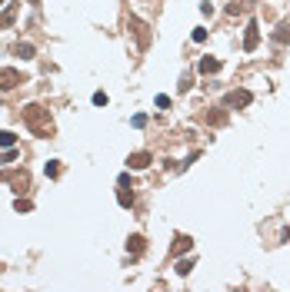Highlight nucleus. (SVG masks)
<instances>
[{
    "label": "nucleus",
    "mask_w": 290,
    "mask_h": 292,
    "mask_svg": "<svg viewBox=\"0 0 290 292\" xmlns=\"http://www.w3.org/2000/svg\"><path fill=\"white\" fill-rule=\"evenodd\" d=\"M23 127L30 129L34 136H54V120H50V110H43L40 103L23 107Z\"/></svg>",
    "instance_id": "1"
},
{
    "label": "nucleus",
    "mask_w": 290,
    "mask_h": 292,
    "mask_svg": "<svg viewBox=\"0 0 290 292\" xmlns=\"http://www.w3.org/2000/svg\"><path fill=\"white\" fill-rule=\"evenodd\" d=\"M127 27H130V34L137 36L140 50H147V47H150V27H147V23H144L140 17H130V20H127Z\"/></svg>",
    "instance_id": "2"
},
{
    "label": "nucleus",
    "mask_w": 290,
    "mask_h": 292,
    "mask_svg": "<svg viewBox=\"0 0 290 292\" xmlns=\"http://www.w3.org/2000/svg\"><path fill=\"white\" fill-rule=\"evenodd\" d=\"M3 182H10L14 193H23V189H30V173L27 169H10V173H3Z\"/></svg>",
    "instance_id": "3"
},
{
    "label": "nucleus",
    "mask_w": 290,
    "mask_h": 292,
    "mask_svg": "<svg viewBox=\"0 0 290 292\" xmlns=\"http://www.w3.org/2000/svg\"><path fill=\"white\" fill-rule=\"evenodd\" d=\"M20 83H23V73L20 70H14V67L0 70V90H17Z\"/></svg>",
    "instance_id": "4"
},
{
    "label": "nucleus",
    "mask_w": 290,
    "mask_h": 292,
    "mask_svg": "<svg viewBox=\"0 0 290 292\" xmlns=\"http://www.w3.org/2000/svg\"><path fill=\"white\" fill-rule=\"evenodd\" d=\"M250 103H253L250 90H230L227 100H224V107H250Z\"/></svg>",
    "instance_id": "5"
},
{
    "label": "nucleus",
    "mask_w": 290,
    "mask_h": 292,
    "mask_svg": "<svg viewBox=\"0 0 290 292\" xmlns=\"http://www.w3.org/2000/svg\"><path fill=\"white\" fill-rule=\"evenodd\" d=\"M257 43H260V23L250 20V23H247V36H244V50L253 54V50H257Z\"/></svg>",
    "instance_id": "6"
},
{
    "label": "nucleus",
    "mask_w": 290,
    "mask_h": 292,
    "mask_svg": "<svg viewBox=\"0 0 290 292\" xmlns=\"http://www.w3.org/2000/svg\"><path fill=\"white\" fill-rule=\"evenodd\" d=\"M150 163H154V156H150L147 149H140V153H130V156H127V169H147Z\"/></svg>",
    "instance_id": "7"
},
{
    "label": "nucleus",
    "mask_w": 290,
    "mask_h": 292,
    "mask_svg": "<svg viewBox=\"0 0 290 292\" xmlns=\"http://www.w3.org/2000/svg\"><path fill=\"white\" fill-rule=\"evenodd\" d=\"M17 14H20V3H7V7L0 10V27H3V30H7V27H14Z\"/></svg>",
    "instance_id": "8"
},
{
    "label": "nucleus",
    "mask_w": 290,
    "mask_h": 292,
    "mask_svg": "<svg viewBox=\"0 0 290 292\" xmlns=\"http://www.w3.org/2000/svg\"><path fill=\"white\" fill-rule=\"evenodd\" d=\"M190 249H193V239H190V236H180V233H177V236H174V246H170V253L180 256V253H190Z\"/></svg>",
    "instance_id": "9"
},
{
    "label": "nucleus",
    "mask_w": 290,
    "mask_h": 292,
    "mask_svg": "<svg viewBox=\"0 0 290 292\" xmlns=\"http://www.w3.org/2000/svg\"><path fill=\"white\" fill-rule=\"evenodd\" d=\"M250 3H253V0H230V3H227V14H230V17L247 14V10H250Z\"/></svg>",
    "instance_id": "10"
},
{
    "label": "nucleus",
    "mask_w": 290,
    "mask_h": 292,
    "mask_svg": "<svg viewBox=\"0 0 290 292\" xmlns=\"http://www.w3.org/2000/svg\"><path fill=\"white\" fill-rule=\"evenodd\" d=\"M117 202H120L124 209H130V206H134V189H130V186H120V193H117Z\"/></svg>",
    "instance_id": "11"
},
{
    "label": "nucleus",
    "mask_w": 290,
    "mask_h": 292,
    "mask_svg": "<svg viewBox=\"0 0 290 292\" xmlns=\"http://www.w3.org/2000/svg\"><path fill=\"white\" fill-rule=\"evenodd\" d=\"M197 70H200V73H217V70H220V60H213V56H204Z\"/></svg>",
    "instance_id": "12"
},
{
    "label": "nucleus",
    "mask_w": 290,
    "mask_h": 292,
    "mask_svg": "<svg viewBox=\"0 0 290 292\" xmlns=\"http://www.w3.org/2000/svg\"><path fill=\"white\" fill-rule=\"evenodd\" d=\"M127 253H130V256L144 253V236H130V239H127Z\"/></svg>",
    "instance_id": "13"
},
{
    "label": "nucleus",
    "mask_w": 290,
    "mask_h": 292,
    "mask_svg": "<svg viewBox=\"0 0 290 292\" xmlns=\"http://www.w3.org/2000/svg\"><path fill=\"white\" fill-rule=\"evenodd\" d=\"M287 40H290V23H280L273 30V43H287Z\"/></svg>",
    "instance_id": "14"
},
{
    "label": "nucleus",
    "mask_w": 290,
    "mask_h": 292,
    "mask_svg": "<svg viewBox=\"0 0 290 292\" xmlns=\"http://www.w3.org/2000/svg\"><path fill=\"white\" fill-rule=\"evenodd\" d=\"M14 54L23 56V60H30V56L37 54V50H34V43H17V47H14Z\"/></svg>",
    "instance_id": "15"
},
{
    "label": "nucleus",
    "mask_w": 290,
    "mask_h": 292,
    "mask_svg": "<svg viewBox=\"0 0 290 292\" xmlns=\"http://www.w3.org/2000/svg\"><path fill=\"white\" fill-rule=\"evenodd\" d=\"M204 120H207L210 127H224V123H227V113H207Z\"/></svg>",
    "instance_id": "16"
},
{
    "label": "nucleus",
    "mask_w": 290,
    "mask_h": 292,
    "mask_svg": "<svg viewBox=\"0 0 290 292\" xmlns=\"http://www.w3.org/2000/svg\"><path fill=\"white\" fill-rule=\"evenodd\" d=\"M0 146H17V136L10 129H0Z\"/></svg>",
    "instance_id": "17"
},
{
    "label": "nucleus",
    "mask_w": 290,
    "mask_h": 292,
    "mask_svg": "<svg viewBox=\"0 0 290 292\" xmlns=\"http://www.w3.org/2000/svg\"><path fill=\"white\" fill-rule=\"evenodd\" d=\"M193 269V259H177V275H187Z\"/></svg>",
    "instance_id": "18"
},
{
    "label": "nucleus",
    "mask_w": 290,
    "mask_h": 292,
    "mask_svg": "<svg viewBox=\"0 0 290 292\" xmlns=\"http://www.w3.org/2000/svg\"><path fill=\"white\" fill-rule=\"evenodd\" d=\"M43 173H47L50 180H57V176H60V163H57V160H50V163L43 166Z\"/></svg>",
    "instance_id": "19"
},
{
    "label": "nucleus",
    "mask_w": 290,
    "mask_h": 292,
    "mask_svg": "<svg viewBox=\"0 0 290 292\" xmlns=\"http://www.w3.org/2000/svg\"><path fill=\"white\" fill-rule=\"evenodd\" d=\"M14 209H17V213H30V209H34V202H30V200H23V196H20V200L14 202Z\"/></svg>",
    "instance_id": "20"
},
{
    "label": "nucleus",
    "mask_w": 290,
    "mask_h": 292,
    "mask_svg": "<svg viewBox=\"0 0 290 292\" xmlns=\"http://www.w3.org/2000/svg\"><path fill=\"white\" fill-rule=\"evenodd\" d=\"M107 103H110V96H107L104 90H97L94 93V107H107Z\"/></svg>",
    "instance_id": "21"
},
{
    "label": "nucleus",
    "mask_w": 290,
    "mask_h": 292,
    "mask_svg": "<svg viewBox=\"0 0 290 292\" xmlns=\"http://www.w3.org/2000/svg\"><path fill=\"white\" fill-rule=\"evenodd\" d=\"M204 40H207V30H204V27H197V30H193V43H204Z\"/></svg>",
    "instance_id": "22"
},
{
    "label": "nucleus",
    "mask_w": 290,
    "mask_h": 292,
    "mask_svg": "<svg viewBox=\"0 0 290 292\" xmlns=\"http://www.w3.org/2000/svg\"><path fill=\"white\" fill-rule=\"evenodd\" d=\"M130 123H134V127L140 129V127H147V116H144V113H137V116H134V120H130Z\"/></svg>",
    "instance_id": "23"
},
{
    "label": "nucleus",
    "mask_w": 290,
    "mask_h": 292,
    "mask_svg": "<svg viewBox=\"0 0 290 292\" xmlns=\"http://www.w3.org/2000/svg\"><path fill=\"white\" fill-rule=\"evenodd\" d=\"M0 7H3V0H0Z\"/></svg>",
    "instance_id": "24"
}]
</instances>
